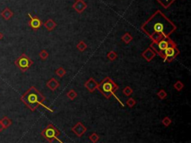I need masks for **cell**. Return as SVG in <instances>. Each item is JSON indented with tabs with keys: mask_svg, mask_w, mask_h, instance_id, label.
Listing matches in <instances>:
<instances>
[{
	"mask_svg": "<svg viewBox=\"0 0 191 143\" xmlns=\"http://www.w3.org/2000/svg\"><path fill=\"white\" fill-rule=\"evenodd\" d=\"M175 44H176V43L173 40H172L170 37H166V38L161 39V40L157 41V42L152 41V43L150 45V48L156 53V54H158L159 56L161 58L163 52L169 46Z\"/></svg>",
	"mask_w": 191,
	"mask_h": 143,
	"instance_id": "cell-4",
	"label": "cell"
},
{
	"mask_svg": "<svg viewBox=\"0 0 191 143\" xmlns=\"http://www.w3.org/2000/svg\"><path fill=\"white\" fill-rule=\"evenodd\" d=\"M126 105L129 107L130 108H132V107L136 105L135 100H134L133 98H129V99L126 101Z\"/></svg>",
	"mask_w": 191,
	"mask_h": 143,
	"instance_id": "cell-29",
	"label": "cell"
},
{
	"mask_svg": "<svg viewBox=\"0 0 191 143\" xmlns=\"http://www.w3.org/2000/svg\"><path fill=\"white\" fill-rule=\"evenodd\" d=\"M47 87H48L49 89H50L51 91H55L58 89V87H60V83H59V82H58L55 78L52 77V78H50V79L47 81Z\"/></svg>",
	"mask_w": 191,
	"mask_h": 143,
	"instance_id": "cell-13",
	"label": "cell"
},
{
	"mask_svg": "<svg viewBox=\"0 0 191 143\" xmlns=\"http://www.w3.org/2000/svg\"><path fill=\"white\" fill-rule=\"evenodd\" d=\"M180 54V51L177 48L176 44L170 46L163 52L161 58L164 59V62L171 63L176 57Z\"/></svg>",
	"mask_w": 191,
	"mask_h": 143,
	"instance_id": "cell-6",
	"label": "cell"
},
{
	"mask_svg": "<svg viewBox=\"0 0 191 143\" xmlns=\"http://www.w3.org/2000/svg\"><path fill=\"white\" fill-rule=\"evenodd\" d=\"M39 56H40L41 60H45L49 58V53L46 50H42L41 52L39 53Z\"/></svg>",
	"mask_w": 191,
	"mask_h": 143,
	"instance_id": "cell-28",
	"label": "cell"
},
{
	"mask_svg": "<svg viewBox=\"0 0 191 143\" xmlns=\"http://www.w3.org/2000/svg\"><path fill=\"white\" fill-rule=\"evenodd\" d=\"M119 87L110 77H104L103 81L100 83H98V89L106 99H109L111 95H114Z\"/></svg>",
	"mask_w": 191,
	"mask_h": 143,
	"instance_id": "cell-3",
	"label": "cell"
},
{
	"mask_svg": "<svg viewBox=\"0 0 191 143\" xmlns=\"http://www.w3.org/2000/svg\"><path fill=\"white\" fill-rule=\"evenodd\" d=\"M159 4L164 7V8H168L176 0H156Z\"/></svg>",
	"mask_w": 191,
	"mask_h": 143,
	"instance_id": "cell-17",
	"label": "cell"
},
{
	"mask_svg": "<svg viewBox=\"0 0 191 143\" xmlns=\"http://www.w3.org/2000/svg\"><path fill=\"white\" fill-rule=\"evenodd\" d=\"M1 16L5 20H9L14 16V13H13L11 10L9 9L8 8H5L1 13Z\"/></svg>",
	"mask_w": 191,
	"mask_h": 143,
	"instance_id": "cell-15",
	"label": "cell"
},
{
	"mask_svg": "<svg viewBox=\"0 0 191 143\" xmlns=\"http://www.w3.org/2000/svg\"><path fill=\"white\" fill-rule=\"evenodd\" d=\"M29 17H30V20L29 22V26L31 28L34 30H37L40 28L42 26L43 23L41 20V19H39V17L35 16V17H32L30 14H28Z\"/></svg>",
	"mask_w": 191,
	"mask_h": 143,
	"instance_id": "cell-9",
	"label": "cell"
},
{
	"mask_svg": "<svg viewBox=\"0 0 191 143\" xmlns=\"http://www.w3.org/2000/svg\"><path fill=\"white\" fill-rule=\"evenodd\" d=\"M89 139L92 142L96 143L99 140V136L96 133H93L91 136H89Z\"/></svg>",
	"mask_w": 191,
	"mask_h": 143,
	"instance_id": "cell-27",
	"label": "cell"
},
{
	"mask_svg": "<svg viewBox=\"0 0 191 143\" xmlns=\"http://www.w3.org/2000/svg\"><path fill=\"white\" fill-rule=\"evenodd\" d=\"M122 93H123L124 95H126V96H130V95L133 93V89H131L130 87H126L122 90Z\"/></svg>",
	"mask_w": 191,
	"mask_h": 143,
	"instance_id": "cell-26",
	"label": "cell"
},
{
	"mask_svg": "<svg viewBox=\"0 0 191 143\" xmlns=\"http://www.w3.org/2000/svg\"><path fill=\"white\" fill-rule=\"evenodd\" d=\"M76 48H78V50H79L80 52H85V51L87 49V44L84 42V41L81 40L78 43L77 46H76Z\"/></svg>",
	"mask_w": 191,
	"mask_h": 143,
	"instance_id": "cell-19",
	"label": "cell"
},
{
	"mask_svg": "<svg viewBox=\"0 0 191 143\" xmlns=\"http://www.w3.org/2000/svg\"><path fill=\"white\" fill-rule=\"evenodd\" d=\"M44 27L46 28L47 30H48L49 31H52V30H54V28H55L56 26H57V23L55 22L52 19H49L48 20L45 22L43 23Z\"/></svg>",
	"mask_w": 191,
	"mask_h": 143,
	"instance_id": "cell-14",
	"label": "cell"
},
{
	"mask_svg": "<svg viewBox=\"0 0 191 143\" xmlns=\"http://www.w3.org/2000/svg\"><path fill=\"white\" fill-rule=\"evenodd\" d=\"M66 73H67V72H66V70H64L63 67H59L58 69H57V70H55V74L58 76V77H64V76L66 75Z\"/></svg>",
	"mask_w": 191,
	"mask_h": 143,
	"instance_id": "cell-22",
	"label": "cell"
},
{
	"mask_svg": "<svg viewBox=\"0 0 191 143\" xmlns=\"http://www.w3.org/2000/svg\"><path fill=\"white\" fill-rule=\"evenodd\" d=\"M3 37H4V35H3V34H2V32L0 31V40H1L3 38Z\"/></svg>",
	"mask_w": 191,
	"mask_h": 143,
	"instance_id": "cell-31",
	"label": "cell"
},
{
	"mask_svg": "<svg viewBox=\"0 0 191 143\" xmlns=\"http://www.w3.org/2000/svg\"><path fill=\"white\" fill-rule=\"evenodd\" d=\"M3 130H4V127L2 126V124H1V122H0V133H1Z\"/></svg>",
	"mask_w": 191,
	"mask_h": 143,
	"instance_id": "cell-30",
	"label": "cell"
},
{
	"mask_svg": "<svg viewBox=\"0 0 191 143\" xmlns=\"http://www.w3.org/2000/svg\"><path fill=\"white\" fill-rule=\"evenodd\" d=\"M20 100L31 111H35L40 105L44 106L43 102L46 98L36 87H31L22 95Z\"/></svg>",
	"mask_w": 191,
	"mask_h": 143,
	"instance_id": "cell-2",
	"label": "cell"
},
{
	"mask_svg": "<svg viewBox=\"0 0 191 143\" xmlns=\"http://www.w3.org/2000/svg\"><path fill=\"white\" fill-rule=\"evenodd\" d=\"M14 64L21 71L25 72L32 66L34 62L31 58L23 53L14 61Z\"/></svg>",
	"mask_w": 191,
	"mask_h": 143,
	"instance_id": "cell-7",
	"label": "cell"
},
{
	"mask_svg": "<svg viewBox=\"0 0 191 143\" xmlns=\"http://www.w3.org/2000/svg\"><path fill=\"white\" fill-rule=\"evenodd\" d=\"M107 58L109 59L110 61H114L117 58V54L114 51H110L107 54Z\"/></svg>",
	"mask_w": 191,
	"mask_h": 143,
	"instance_id": "cell-21",
	"label": "cell"
},
{
	"mask_svg": "<svg viewBox=\"0 0 191 143\" xmlns=\"http://www.w3.org/2000/svg\"><path fill=\"white\" fill-rule=\"evenodd\" d=\"M71 130L73 132L74 134L77 136L81 137V136H82L86 133V131H87V128L81 122H79L72 128Z\"/></svg>",
	"mask_w": 191,
	"mask_h": 143,
	"instance_id": "cell-8",
	"label": "cell"
},
{
	"mask_svg": "<svg viewBox=\"0 0 191 143\" xmlns=\"http://www.w3.org/2000/svg\"><path fill=\"white\" fill-rule=\"evenodd\" d=\"M87 5L86 4V2L83 0H76L73 5V8H74V10L79 14H81L87 8Z\"/></svg>",
	"mask_w": 191,
	"mask_h": 143,
	"instance_id": "cell-11",
	"label": "cell"
},
{
	"mask_svg": "<svg viewBox=\"0 0 191 143\" xmlns=\"http://www.w3.org/2000/svg\"><path fill=\"white\" fill-rule=\"evenodd\" d=\"M121 39L124 43H126V44H128V43H130L131 41H132V40H133V37H132L128 32H126V33L122 37Z\"/></svg>",
	"mask_w": 191,
	"mask_h": 143,
	"instance_id": "cell-18",
	"label": "cell"
},
{
	"mask_svg": "<svg viewBox=\"0 0 191 143\" xmlns=\"http://www.w3.org/2000/svg\"><path fill=\"white\" fill-rule=\"evenodd\" d=\"M41 136H43L49 142H54L55 141L62 142V141L58 139V136H60V132L52 124H48L43 130V131L41 132Z\"/></svg>",
	"mask_w": 191,
	"mask_h": 143,
	"instance_id": "cell-5",
	"label": "cell"
},
{
	"mask_svg": "<svg viewBox=\"0 0 191 143\" xmlns=\"http://www.w3.org/2000/svg\"><path fill=\"white\" fill-rule=\"evenodd\" d=\"M77 95H78L77 93H76L74 89H70V90H69L67 93V96L71 101L75 100V99L77 97Z\"/></svg>",
	"mask_w": 191,
	"mask_h": 143,
	"instance_id": "cell-20",
	"label": "cell"
},
{
	"mask_svg": "<svg viewBox=\"0 0 191 143\" xmlns=\"http://www.w3.org/2000/svg\"><path fill=\"white\" fill-rule=\"evenodd\" d=\"M157 96L158 97L159 99H161V100H164L167 97V93L164 89H161L158 92V93H157Z\"/></svg>",
	"mask_w": 191,
	"mask_h": 143,
	"instance_id": "cell-24",
	"label": "cell"
},
{
	"mask_svg": "<svg viewBox=\"0 0 191 143\" xmlns=\"http://www.w3.org/2000/svg\"><path fill=\"white\" fill-rule=\"evenodd\" d=\"M98 83L93 77H90L85 83V87L87 88L90 93H93L98 88Z\"/></svg>",
	"mask_w": 191,
	"mask_h": 143,
	"instance_id": "cell-10",
	"label": "cell"
},
{
	"mask_svg": "<svg viewBox=\"0 0 191 143\" xmlns=\"http://www.w3.org/2000/svg\"><path fill=\"white\" fill-rule=\"evenodd\" d=\"M140 28L152 41L157 42L161 39L170 37L177 27L161 11L157 10L145 22Z\"/></svg>",
	"mask_w": 191,
	"mask_h": 143,
	"instance_id": "cell-1",
	"label": "cell"
},
{
	"mask_svg": "<svg viewBox=\"0 0 191 143\" xmlns=\"http://www.w3.org/2000/svg\"><path fill=\"white\" fill-rule=\"evenodd\" d=\"M155 55H156V53L154 52V51L150 47L147 48L146 49H145L143 52V53H142V54H141V56L143 57L145 60H146L147 62L152 61L153 58L155 57Z\"/></svg>",
	"mask_w": 191,
	"mask_h": 143,
	"instance_id": "cell-12",
	"label": "cell"
},
{
	"mask_svg": "<svg viewBox=\"0 0 191 143\" xmlns=\"http://www.w3.org/2000/svg\"><path fill=\"white\" fill-rule=\"evenodd\" d=\"M0 122H1V124H2V126L4 127V129L9 128L10 126L12 124L11 120L8 117H7V116H4L2 119H0Z\"/></svg>",
	"mask_w": 191,
	"mask_h": 143,
	"instance_id": "cell-16",
	"label": "cell"
},
{
	"mask_svg": "<svg viewBox=\"0 0 191 143\" xmlns=\"http://www.w3.org/2000/svg\"><path fill=\"white\" fill-rule=\"evenodd\" d=\"M173 87L177 91H182V89H183L184 87V83H182V81H176V83H174Z\"/></svg>",
	"mask_w": 191,
	"mask_h": 143,
	"instance_id": "cell-23",
	"label": "cell"
},
{
	"mask_svg": "<svg viewBox=\"0 0 191 143\" xmlns=\"http://www.w3.org/2000/svg\"><path fill=\"white\" fill-rule=\"evenodd\" d=\"M161 123H162L165 127H169V126L171 124V123H172V120H171V119H170V117L166 116V117H164V118L163 119L162 121H161Z\"/></svg>",
	"mask_w": 191,
	"mask_h": 143,
	"instance_id": "cell-25",
	"label": "cell"
}]
</instances>
